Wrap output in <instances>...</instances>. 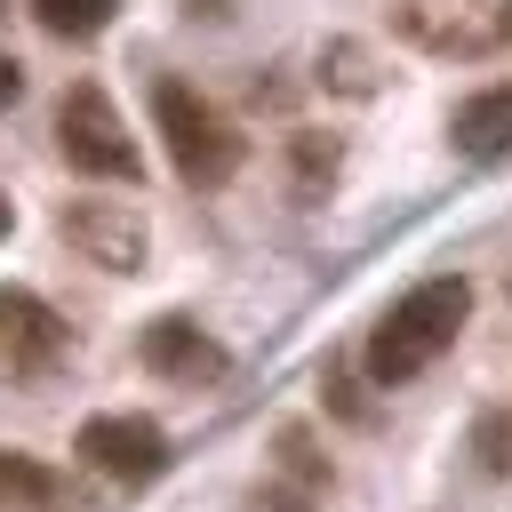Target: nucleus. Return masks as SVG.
Instances as JSON below:
<instances>
[{
    "label": "nucleus",
    "instance_id": "1",
    "mask_svg": "<svg viewBox=\"0 0 512 512\" xmlns=\"http://www.w3.org/2000/svg\"><path fill=\"white\" fill-rule=\"evenodd\" d=\"M464 320H472V280L464 272H432V280H416L408 296H392L384 304V320L368 328V384L376 392H400V384H416L456 336H464Z\"/></svg>",
    "mask_w": 512,
    "mask_h": 512
},
{
    "label": "nucleus",
    "instance_id": "2",
    "mask_svg": "<svg viewBox=\"0 0 512 512\" xmlns=\"http://www.w3.org/2000/svg\"><path fill=\"white\" fill-rule=\"evenodd\" d=\"M152 128H160V144H168V168L192 184V192H216V184H232L240 176V128L200 96V88H184V80H152Z\"/></svg>",
    "mask_w": 512,
    "mask_h": 512
},
{
    "label": "nucleus",
    "instance_id": "3",
    "mask_svg": "<svg viewBox=\"0 0 512 512\" xmlns=\"http://www.w3.org/2000/svg\"><path fill=\"white\" fill-rule=\"evenodd\" d=\"M56 152L80 168V176H104V184H136L144 160H136V136L128 120L112 112V96L96 80H72L64 104H56Z\"/></svg>",
    "mask_w": 512,
    "mask_h": 512
},
{
    "label": "nucleus",
    "instance_id": "4",
    "mask_svg": "<svg viewBox=\"0 0 512 512\" xmlns=\"http://www.w3.org/2000/svg\"><path fill=\"white\" fill-rule=\"evenodd\" d=\"M72 456H80L88 472L120 480V488H152V480L176 464V448H168V432H160L152 416H88L80 440H72Z\"/></svg>",
    "mask_w": 512,
    "mask_h": 512
},
{
    "label": "nucleus",
    "instance_id": "5",
    "mask_svg": "<svg viewBox=\"0 0 512 512\" xmlns=\"http://www.w3.org/2000/svg\"><path fill=\"white\" fill-rule=\"evenodd\" d=\"M56 232H64L88 264H104V272H144V248H152L136 200H64Z\"/></svg>",
    "mask_w": 512,
    "mask_h": 512
},
{
    "label": "nucleus",
    "instance_id": "6",
    "mask_svg": "<svg viewBox=\"0 0 512 512\" xmlns=\"http://www.w3.org/2000/svg\"><path fill=\"white\" fill-rule=\"evenodd\" d=\"M392 32L424 56H488L496 8L488 0H392Z\"/></svg>",
    "mask_w": 512,
    "mask_h": 512
},
{
    "label": "nucleus",
    "instance_id": "7",
    "mask_svg": "<svg viewBox=\"0 0 512 512\" xmlns=\"http://www.w3.org/2000/svg\"><path fill=\"white\" fill-rule=\"evenodd\" d=\"M64 312L48 304V296H32V288H0V376L8 384H32V376H48L56 360H64Z\"/></svg>",
    "mask_w": 512,
    "mask_h": 512
},
{
    "label": "nucleus",
    "instance_id": "8",
    "mask_svg": "<svg viewBox=\"0 0 512 512\" xmlns=\"http://www.w3.org/2000/svg\"><path fill=\"white\" fill-rule=\"evenodd\" d=\"M136 360H144L152 376H168V384H216V376H224V344H216L192 312L144 320V328H136Z\"/></svg>",
    "mask_w": 512,
    "mask_h": 512
},
{
    "label": "nucleus",
    "instance_id": "9",
    "mask_svg": "<svg viewBox=\"0 0 512 512\" xmlns=\"http://www.w3.org/2000/svg\"><path fill=\"white\" fill-rule=\"evenodd\" d=\"M448 136H456V152H472V160L512 152V88H480V96H464V104L448 112Z\"/></svg>",
    "mask_w": 512,
    "mask_h": 512
},
{
    "label": "nucleus",
    "instance_id": "10",
    "mask_svg": "<svg viewBox=\"0 0 512 512\" xmlns=\"http://www.w3.org/2000/svg\"><path fill=\"white\" fill-rule=\"evenodd\" d=\"M0 512H72V488L56 464L24 456V448H0Z\"/></svg>",
    "mask_w": 512,
    "mask_h": 512
},
{
    "label": "nucleus",
    "instance_id": "11",
    "mask_svg": "<svg viewBox=\"0 0 512 512\" xmlns=\"http://www.w3.org/2000/svg\"><path fill=\"white\" fill-rule=\"evenodd\" d=\"M112 16H120V0H32V24L48 40H96Z\"/></svg>",
    "mask_w": 512,
    "mask_h": 512
},
{
    "label": "nucleus",
    "instance_id": "12",
    "mask_svg": "<svg viewBox=\"0 0 512 512\" xmlns=\"http://www.w3.org/2000/svg\"><path fill=\"white\" fill-rule=\"evenodd\" d=\"M320 88H336V96H376L384 80H376V64H368L360 40H328V48H320Z\"/></svg>",
    "mask_w": 512,
    "mask_h": 512
},
{
    "label": "nucleus",
    "instance_id": "13",
    "mask_svg": "<svg viewBox=\"0 0 512 512\" xmlns=\"http://www.w3.org/2000/svg\"><path fill=\"white\" fill-rule=\"evenodd\" d=\"M472 456H480L488 480H512V408H488L472 424Z\"/></svg>",
    "mask_w": 512,
    "mask_h": 512
},
{
    "label": "nucleus",
    "instance_id": "14",
    "mask_svg": "<svg viewBox=\"0 0 512 512\" xmlns=\"http://www.w3.org/2000/svg\"><path fill=\"white\" fill-rule=\"evenodd\" d=\"M296 168H304V184L336 176V144H320V136H296Z\"/></svg>",
    "mask_w": 512,
    "mask_h": 512
},
{
    "label": "nucleus",
    "instance_id": "15",
    "mask_svg": "<svg viewBox=\"0 0 512 512\" xmlns=\"http://www.w3.org/2000/svg\"><path fill=\"white\" fill-rule=\"evenodd\" d=\"M256 512H320V504L296 496V488H256Z\"/></svg>",
    "mask_w": 512,
    "mask_h": 512
},
{
    "label": "nucleus",
    "instance_id": "16",
    "mask_svg": "<svg viewBox=\"0 0 512 512\" xmlns=\"http://www.w3.org/2000/svg\"><path fill=\"white\" fill-rule=\"evenodd\" d=\"M16 96H24V64H16V56H0V112H8Z\"/></svg>",
    "mask_w": 512,
    "mask_h": 512
},
{
    "label": "nucleus",
    "instance_id": "17",
    "mask_svg": "<svg viewBox=\"0 0 512 512\" xmlns=\"http://www.w3.org/2000/svg\"><path fill=\"white\" fill-rule=\"evenodd\" d=\"M496 40H504V48H512V0H504V8H496Z\"/></svg>",
    "mask_w": 512,
    "mask_h": 512
},
{
    "label": "nucleus",
    "instance_id": "18",
    "mask_svg": "<svg viewBox=\"0 0 512 512\" xmlns=\"http://www.w3.org/2000/svg\"><path fill=\"white\" fill-rule=\"evenodd\" d=\"M8 224H16V208H8V200H0V240H8Z\"/></svg>",
    "mask_w": 512,
    "mask_h": 512
}]
</instances>
